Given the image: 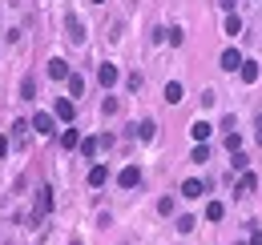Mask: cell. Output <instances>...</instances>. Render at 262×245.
<instances>
[{
	"mask_svg": "<svg viewBox=\"0 0 262 245\" xmlns=\"http://www.w3.org/2000/svg\"><path fill=\"white\" fill-rule=\"evenodd\" d=\"M49 213H53V189L45 185V189L36 193V209H33V221H36V225H40V221H45V217H49Z\"/></svg>",
	"mask_w": 262,
	"mask_h": 245,
	"instance_id": "6da1fadb",
	"label": "cell"
},
{
	"mask_svg": "<svg viewBox=\"0 0 262 245\" xmlns=\"http://www.w3.org/2000/svg\"><path fill=\"white\" fill-rule=\"evenodd\" d=\"M33 129L40 133V137H53V133H57V117H53V113H36V117H33Z\"/></svg>",
	"mask_w": 262,
	"mask_h": 245,
	"instance_id": "7a4b0ae2",
	"label": "cell"
},
{
	"mask_svg": "<svg viewBox=\"0 0 262 245\" xmlns=\"http://www.w3.org/2000/svg\"><path fill=\"white\" fill-rule=\"evenodd\" d=\"M117 185H121V189H137V185H141V169H137V165H125V169L117 173Z\"/></svg>",
	"mask_w": 262,
	"mask_h": 245,
	"instance_id": "3957f363",
	"label": "cell"
},
{
	"mask_svg": "<svg viewBox=\"0 0 262 245\" xmlns=\"http://www.w3.org/2000/svg\"><path fill=\"white\" fill-rule=\"evenodd\" d=\"M73 113H77L73 96H61V101H57V109H53V117H57V121H73Z\"/></svg>",
	"mask_w": 262,
	"mask_h": 245,
	"instance_id": "277c9868",
	"label": "cell"
},
{
	"mask_svg": "<svg viewBox=\"0 0 262 245\" xmlns=\"http://www.w3.org/2000/svg\"><path fill=\"white\" fill-rule=\"evenodd\" d=\"M97 81H101V85H105V89H113V85H117V81H121V72H117V64H101Z\"/></svg>",
	"mask_w": 262,
	"mask_h": 245,
	"instance_id": "5b68a950",
	"label": "cell"
},
{
	"mask_svg": "<svg viewBox=\"0 0 262 245\" xmlns=\"http://www.w3.org/2000/svg\"><path fill=\"white\" fill-rule=\"evenodd\" d=\"M202 193H206V181H198V177L182 181V197H186V201H194V197H202Z\"/></svg>",
	"mask_w": 262,
	"mask_h": 245,
	"instance_id": "8992f818",
	"label": "cell"
},
{
	"mask_svg": "<svg viewBox=\"0 0 262 245\" xmlns=\"http://www.w3.org/2000/svg\"><path fill=\"white\" fill-rule=\"evenodd\" d=\"M254 185H258V177H254V173L246 169V173L238 177V185H234V193H238V197H246V193H254Z\"/></svg>",
	"mask_w": 262,
	"mask_h": 245,
	"instance_id": "52a82bcc",
	"label": "cell"
},
{
	"mask_svg": "<svg viewBox=\"0 0 262 245\" xmlns=\"http://www.w3.org/2000/svg\"><path fill=\"white\" fill-rule=\"evenodd\" d=\"M222 68H226V72H238V68H242V53H238V48H226V53H222Z\"/></svg>",
	"mask_w": 262,
	"mask_h": 245,
	"instance_id": "ba28073f",
	"label": "cell"
},
{
	"mask_svg": "<svg viewBox=\"0 0 262 245\" xmlns=\"http://www.w3.org/2000/svg\"><path fill=\"white\" fill-rule=\"evenodd\" d=\"M49 77H53V81H69V64L61 61V57H53V61H49Z\"/></svg>",
	"mask_w": 262,
	"mask_h": 245,
	"instance_id": "9c48e42d",
	"label": "cell"
},
{
	"mask_svg": "<svg viewBox=\"0 0 262 245\" xmlns=\"http://www.w3.org/2000/svg\"><path fill=\"white\" fill-rule=\"evenodd\" d=\"M182 96H186L182 81H169V85H165V101H169V105H182Z\"/></svg>",
	"mask_w": 262,
	"mask_h": 245,
	"instance_id": "30bf717a",
	"label": "cell"
},
{
	"mask_svg": "<svg viewBox=\"0 0 262 245\" xmlns=\"http://www.w3.org/2000/svg\"><path fill=\"white\" fill-rule=\"evenodd\" d=\"M65 29H69V40H77V44L85 40V24H81L77 16H69V20H65Z\"/></svg>",
	"mask_w": 262,
	"mask_h": 245,
	"instance_id": "8fae6325",
	"label": "cell"
},
{
	"mask_svg": "<svg viewBox=\"0 0 262 245\" xmlns=\"http://www.w3.org/2000/svg\"><path fill=\"white\" fill-rule=\"evenodd\" d=\"M105 181H109V169H105V165H93V169H89V185H93V189H101Z\"/></svg>",
	"mask_w": 262,
	"mask_h": 245,
	"instance_id": "7c38bea8",
	"label": "cell"
},
{
	"mask_svg": "<svg viewBox=\"0 0 262 245\" xmlns=\"http://www.w3.org/2000/svg\"><path fill=\"white\" fill-rule=\"evenodd\" d=\"M238 72H242V81H246V85H254V81H258V64H254V61H242Z\"/></svg>",
	"mask_w": 262,
	"mask_h": 245,
	"instance_id": "4fadbf2b",
	"label": "cell"
},
{
	"mask_svg": "<svg viewBox=\"0 0 262 245\" xmlns=\"http://www.w3.org/2000/svg\"><path fill=\"white\" fill-rule=\"evenodd\" d=\"M61 145H65V149H81V133H77V129H65V133H61Z\"/></svg>",
	"mask_w": 262,
	"mask_h": 245,
	"instance_id": "5bb4252c",
	"label": "cell"
},
{
	"mask_svg": "<svg viewBox=\"0 0 262 245\" xmlns=\"http://www.w3.org/2000/svg\"><path fill=\"white\" fill-rule=\"evenodd\" d=\"M190 133H194V141L202 145V141L210 137V121H194V125H190Z\"/></svg>",
	"mask_w": 262,
	"mask_h": 245,
	"instance_id": "9a60e30c",
	"label": "cell"
},
{
	"mask_svg": "<svg viewBox=\"0 0 262 245\" xmlns=\"http://www.w3.org/2000/svg\"><path fill=\"white\" fill-rule=\"evenodd\" d=\"M133 133H137L141 141H154V133H158V125H154V121H141L137 129H133Z\"/></svg>",
	"mask_w": 262,
	"mask_h": 245,
	"instance_id": "2e32d148",
	"label": "cell"
},
{
	"mask_svg": "<svg viewBox=\"0 0 262 245\" xmlns=\"http://www.w3.org/2000/svg\"><path fill=\"white\" fill-rule=\"evenodd\" d=\"M81 92H85V77L69 72V96H81Z\"/></svg>",
	"mask_w": 262,
	"mask_h": 245,
	"instance_id": "e0dca14e",
	"label": "cell"
},
{
	"mask_svg": "<svg viewBox=\"0 0 262 245\" xmlns=\"http://www.w3.org/2000/svg\"><path fill=\"white\" fill-rule=\"evenodd\" d=\"M222 213H226L222 201H210V205H206V221H222Z\"/></svg>",
	"mask_w": 262,
	"mask_h": 245,
	"instance_id": "ac0fdd59",
	"label": "cell"
},
{
	"mask_svg": "<svg viewBox=\"0 0 262 245\" xmlns=\"http://www.w3.org/2000/svg\"><path fill=\"white\" fill-rule=\"evenodd\" d=\"M33 96H36V81L25 77V81H20V101H33Z\"/></svg>",
	"mask_w": 262,
	"mask_h": 245,
	"instance_id": "d6986e66",
	"label": "cell"
},
{
	"mask_svg": "<svg viewBox=\"0 0 262 245\" xmlns=\"http://www.w3.org/2000/svg\"><path fill=\"white\" fill-rule=\"evenodd\" d=\"M190 161H194V165H206V161H210V149H206V141H202V145H194Z\"/></svg>",
	"mask_w": 262,
	"mask_h": 245,
	"instance_id": "ffe728a7",
	"label": "cell"
},
{
	"mask_svg": "<svg viewBox=\"0 0 262 245\" xmlns=\"http://www.w3.org/2000/svg\"><path fill=\"white\" fill-rule=\"evenodd\" d=\"M97 149H101L97 137H85V141H81V153H85V157H97Z\"/></svg>",
	"mask_w": 262,
	"mask_h": 245,
	"instance_id": "44dd1931",
	"label": "cell"
},
{
	"mask_svg": "<svg viewBox=\"0 0 262 245\" xmlns=\"http://www.w3.org/2000/svg\"><path fill=\"white\" fill-rule=\"evenodd\" d=\"M238 32H242V16L230 12V16H226V36H238Z\"/></svg>",
	"mask_w": 262,
	"mask_h": 245,
	"instance_id": "7402d4cb",
	"label": "cell"
},
{
	"mask_svg": "<svg viewBox=\"0 0 262 245\" xmlns=\"http://www.w3.org/2000/svg\"><path fill=\"white\" fill-rule=\"evenodd\" d=\"M29 129H33V121H16V125H12V137H16V141H25V137H29Z\"/></svg>",
	"mask_w": 262,
	"mask_h": 245,
	"instance_id": "603a6c76",
	"label": "cell"
},
{
	"mask_svg": "<svg viewBox=\"0 0 262 245\" xmlns=\"http://www.w3.org/2000/svg\"><path fill=\"white\" fill-rule=\"evenodd\" d=\"M230 165H234L238 173H246V165H250V161H246V149H242V153H234V157H230Z\"/></svg>",
	"mask_w": 262,
	"mask_h": 245,
	"instance_id": "cb8c5ba5",
	"label": "cell"
},
{
	"mask_svg": "<svg viewBox=\"0 0 262 245\" xmlns=\"http://www.w3.org/2000/svg\"><path fill=\"white\" fill-rule=\"evenodd\" d=\"M226 149L230 153H242V137L238 133H226Z\"/></svg>",
	"mask_w": 262,
	"mask_h": 245,
	"instance_id": "d4e9b609",
	"label": "cell"
},
{
	"mask_svg": "<svg viewBox=\"0 0 262 245\" xmlns=\"http://www.w3.org/2000/svg\"><path fill=\"white\" fill-rule=\"evenodd\" d=\"M158 213H162V217L173 213V197H162V201H158Z\"/></svg>",
	"mask_w": 262,
	"mask_h": 245,
	"instance_id": "484cf974",
	"label": "cell"
},
{
	"mask_svg": "<svg viewBox=\"0 0 262 245\" xmlns=\"http://www.w3.org/2000/svg\"><path fill=\"white\" fill-rule=\"evenodd\" d=\"M178 233H194V217H178Z\"/></svg>",
	"mask_w": 262,
	"mask_h": 245,
	"instance_id": "4316f807",
	"label": "cell"
},
{
	"mask_svg": "<svg viewBox=\"0 0 262 245\" xmlns=\"http://www.w3.org/2000/svg\"><path fill=\"white\" fill-rule=\"evenodd\" d=\"M165 40H169V44H182L186 36H182V29H169V32H165Z\"/></svg>",
	"mask_w": 262,
	"mask_h": 245,
	"instance_id": "83f0119b",
	"label": "cell"
},
{
	"mask_svg": "<svg viewBox=\"0 0 262 245\" xmlns=\"http://www.w3.org/2000/svg\"><path fill=\"white\" fill-rule=\"evenodd\" d=\"M250 245H262V229L258 225H250Z\"/></svg>",
	"mask_w": 262,
	"mask_h": 245,
	"instance_id": "f1b7e54d",
	"label": "cell"
},
{
	"mask_svg": "<svg viewBox=\"0 0 262 245\" xmlns=\"http://www.w3.org/2000/svg\"><path fill=\"white\" fill-rule=\"evenodd\" d=\"M0 157H8V137H0Z\"/></svg>",
	"mask_w": 262,
	"mask_h": 245,
	"instance_id": "f546056e",
	"label": "cell"
},
{
	"mask_svg": "<svg viewBox=\"0 0 262 245\" xmlns=\"http://www.w3.org/2000/svg\"><path fill=\"white\" fill-rule=\"evenodd\" d=\"M218 4H222V8H226V12H234V4H238V0H218Z\"/></svg>",
	"mask_w": 262,
	"mask_h": 245,
	"instance_id": "4dcf8cb0",
	"label": "cell"
},
{
	"mask_svg": "<svg viewBox=\"0 0 262 245\" xmlns=\"http://www.w3.org/2000/svg\"><path fill=\"white\" fill-rule=\"evenodd\" d=\"M93 4H105V0H93Z\"/></svg>",
	"mask_w": 262,
	"mask_h": 245,
	"instance_id": "1f68e13d",
	"label": "cell"
},
{
	"mask_svg": "<svg viewBox=\"0 0 262 245\" xmlns=\"http://www.w3.org/2000/svg\"><path fill=\"white\" fill-rule=\"evenodd\" d=\"M238 245H250V241H238Z\"/></svg>",
	"mask_w": 262,
	"mask_h": 245,
	"instance_id": "d6a6232c",
	"label": "cell"
},
{
	"mask_svg": "<svg viewBox=\"0 0 262 245\" xmlns=\"http://www.w3.org/2000/svg\"><path fill=\"white\" fill-rule=\"evenodd\" d=\"M73 245H77V241H73Z\"/></svg>",
	"mask_w": 262,
	"mask_h": 245,
	"instance_id": "836d02e7",
	"label": "cell"
}]
</instances>
